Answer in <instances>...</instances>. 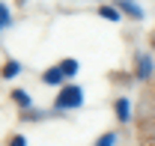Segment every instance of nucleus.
I'll list each match as a JSON object with an SVG mask.
<instances>
[{"instance_id":"1","label":"nucleus","mask_w":155,"mask_h":146,"mask_svg":"<svg viewBox=\"0 0 155 146\" xmlns=\"http://www.w3.org/2000/svg\"><path fill=\"white\" fill-rule=\"evenodd\" d=\"M60 110H72V108H81L84 105V90L78 87V84H69V87H63L57 92V101H54Z\"/></svg>"},{"instance_id":"2","label":"nucleus","mask_w":155,"mask_h":146,"mask_svg":"<svg viewBox=\"0 0 155 146\" xmlns=\"http://www.w3.org/2000/svg\"><path fill=\"white\" fill-rule=\"evenodd\" d=\"M152 72H155L152 57L146 54V51H140V54H137V72H134V78H137V81H149Z\"/></svg>"},{"instance_id":"3","label":"nucleus","mask_w":155,"mask_h":146,"mask_svg":"<svg viewBox=\"0 0 155 146\" xmlns=\"http://www.w3.org/2000/svg\"><path fill=\"white\" fill-rule=\"evenodd\" d=\"M114 6H119V12H125V15H131L134 21H140V18H143V9L137 6L134 0H116Z\"/></svg>"},{"instance_id":"4","label":"nucleus","mask_w":155,"mask_h":146,"mask_svg":"<svg viewBox=\"0 0 155 146\" xmlns=\"http://www.w3.org/2000/svg\"><path fill=\"white\" fill-rule=\"evenodd\" d=\"M114 108H116V119H119V122H128V116H131V101H128L125 95H122V98H116Z\"/></svg>"},{"instance_id":"5","label":"nucleus","mask_w":155,"mask_h":146,"mask_svg":"<svg viewBox=\"0 0 155 146\" xmlns=\"http://www.w3.org/2000/svg\"><path fill=\"white\" fill-rule=\"evenodd\" d=\"M42 84H48V87H60V84H63V72H60V66L45 69V72H42Z\"/></svg>"},{"instance_id":"6","label":"nucleus","mask_w":155,"mask_h":146,"mask_svg":"<svg viewBox=\"0 0 155 146\" xmlns=\"http://www.w3.org/2000/svg\"><path fill=\"white\" fill-rule=\"evenodd\" d=\"M0 75L9 81V78H15V75H21V63H15V60H9V63H3V69H0Z\"/></svg>"},{"instance_id":"7","label":"nucleus","mask_w":155,"mask_h":146,"mask_svg":"<svg viewBox=\"0 0 155 146\" xmlns=\"http://www.w3.org/2000/svg\"><path fill=\"white\" fill-rule=\"evenodd\" d=\"M60 72H63V78L78 75V60H63V63H60Z\"/></svg>"},{"instance_id":"8","label":"nucleus","mask_w":155,"mask_h":146,"mask_svg":"<svg viewBox=\"0 0 155 146\" xmlns=\"http://www.w3.org/2000/svg\"><path fill=\"white\" fill-rule=\"evenodd\" d=\"M12 101H15L18 108H30V105H33V101H30V95H27L24 90H12Z\"/></svg>"},{"instance_id":"9","label":"nucleus","mask_w":155,"mask_h":146,"mask_svg":"<svg viewBox=\"0 0 155 146\" xmlns=\"http://www.w3.org/2000/svg\"><path fill=\"white\" fill-rule=\"evenodd\" d=\"M98 15L107 21H119V9H114V6H98Z\"/></svg>"},{"instance_id":"10","label":"nucleus","mask_w":155,"mask_h":146,"mask_svg":"<svg viewBox=\"0 0 155 146\" xmlns=\"http://www.w3.org/2000/svg\"><path fill=\"white\" fill-rule=\"evenodd\" d=\"M96 146H116V134L114 131H107V134H101L96 140Z\"/></svg>"},{"instance_id":"11","label":"nucleus","mask_w":155,"mask_h":146,"mask_svg":"<svg viewBox=\"0 0 155 146\" xmlns=\"http://www.w3.org/2000/svg\"><path fill=\"white\" fill-rule=\"evenodd\" d=\"M9 24V9H6V3H0V30Z\"/></svg>"},{"instance_id":"12","label":"nucleus","mask_w":155,"mask_h":146,"mask_svg":"<svg viewBox=\"0 0 155 146\" xmlns=\"http://www.w3.org/2000/svg\"><path fill=\"white\" fill-rule=\"evenodd\" d=\"M9 146H27V140H24L21 134H12V137H9Z\"/></svg>"},{"instance_id":"13","label":"nucleus","mask_w":155,"mask_h":146,"mask_svg":"<svg viewBox=\"0 0 155 146\" xmlns=\"http://www.w3.org/2000/svg\"><path fill=\"white\" fill-rule=\"evenodd\" d=\"M149 48L155 51V30H152V36H149Z\"/></svg>"}]
</instances>
